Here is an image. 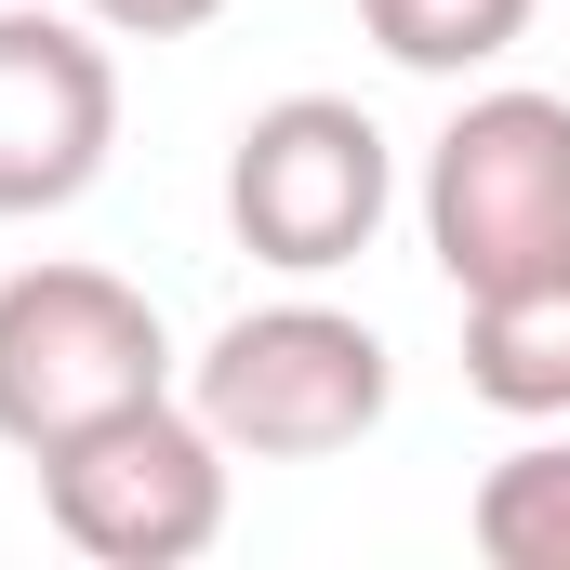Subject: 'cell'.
<instances>
[{"label":"cell","instance_id":"obj_1","mask_svg":"<svg viewBox=\"0 0 570 570\" xmlns=\"http://www.w3.org/2000/svg\"><path fill=\"white\" fill-rule=\"evenodd\" d=\"M186 399L239 464H332L399 412V358H385L372 318H345L318 292H279V305H239L186 358Z\"/></svg>","mask_w":570,"mask_h":570},{"label":"cell","instance_id":"obj_2","mask_svg":"<svg viewBox=\"0 0 570 570\" xmlns=\"http://www.w3.org/2000/svg\"><path fill=\"white\" fill-rule=\"evenodd\" d=\"M425 253L451 292H504L570 266V94L491 80L425 146Z\"/></svg>","mask_w":570,"mask_h":570},{"label":"cell","instance_id":"obj_3","mask_svg":"<svg viewBox=\"0 0 570 570\" xmlns=\"http://www.w3.org/2000/svg\"><path fill=\"white\" fill-rule=\"evenodd\" d=\"M226 438L199 425V399H134V412H94L80 438L40 451V518L80 544L94 570H186L213 558L226 531Z\"/></svg>","mask_w":570,"mask_h":570},{"label":"cell","instance_id":"obj_4","mask_svg":"<svg viewBox=\"0 0 570 570\" xmlns=\"http://www.w3.org/2000/svg\"><path fill=\"white\" fill-rule=\"evenodd\" d=\"M173 385V332L120 266H13L0 279V438L40 464L53 438H80L94 412H134Z\"/></svg>","mask_w":570,"mask_h":570},{"label":"cell","instance_id":"obj_5","mask_svg":"<svg viewBox=\"0 0 570 570\" xmlns=\"http://www.w3.org/2000/svg\"><path fill=\"white\" fill-rule=\"evenodd\" d=\"M385 213H399V146H385L372 107L279 94V107L239 120V146H226V226H239L253 266L332 279V266H358L385 239Z\"/></svg>","mask_w":570,"mask_h":570},{"label":"cell","instance_id":"obj_6","mask_svg":"<svg viewBox=\"0 0 570 570\" xmlns=\"http://www.w3.org/2000/svg\"><path fill=\"white\" fill-rule=\"evenodd\" d=\"M120 146V53L94 40V13H0V226H40L67 199H94Z\"/></svg>","mask_w":570,"mask_h":570},{"label":"cell","instance_id":"obj_7","mask_svg":"<svg viewBox=\"0 0 570 570\" xmlns=\"http://www.w3.org/2000/svg\"><path fill=\"white\" fill-rule=\"evenodd\" d=\"M464 385L504 425H570V266L464 292Z\"/></svg>","mask_w":570,"mask_h":570},{"label":"cell","instance_id":"obj_8","mask_svg":"<svg viewBox=\"0 0 570 570\" xmlns=\"http://www.w3.org/2000/svg\"><path fill=\"white\" fill-rule=\"evenodd\" d=\"M464 531H478V558H491V570H570V438L504 451V464L478 478Z\"/></svg>","mask_w":570,"mask_h":570},{"label":"cell","instance_id":"obj_9","mask_svg":"<svg viewBox=\"0 0 570 570\" xmlns=\"http://www.w3.org/2000/svg\"><path fill=\"white\" fill-rule=\"evenodd\" d=\"M358 40L412 80H464V67L531 40V0H358Z\"/></svg>","mask_w":570,"mask_h":570},{"label":"cell","instance_id":"obj_10","mask_svg":"<svg viewBox=\"0 0 570 570\" xmlns=\"http://www.w3.org/2000/svg\"><path fill=\"white\" fill-rule=\"evenodd\" d=\"M80 13H94L107 40H199L226 0H80Z\"/></svg>","mask_w":570,"mask_h":570}]
</instances>
